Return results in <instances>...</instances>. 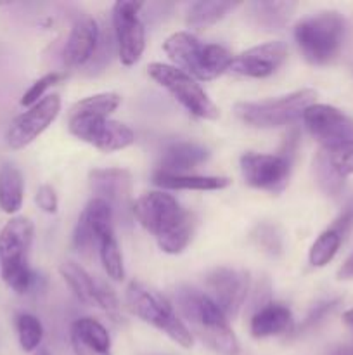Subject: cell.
<instances>
[{"instance_id":"6da1fadb","label":"cell","mask_w":353,"mask_h":355,"mask_svg":"<svg viewBox=\"0 0 353 355\" xmlns=\"http://www.w3.org/2000/svg\"><path fill=\"white\" fill-rule=\"evenodd\" d=\"M132 214L168 255L182 253L189 246L196 229L194 215L165 191L142 194L132 205Z\"/></svg>"},{"instance_id":"7a4b0ae2","label":"cell","mask_w":353,"mask_h":355,"mask_svg":"<svg viewBox=\"0 0 353 355\" xmlns=\"http://www.w3.org/2000/svg\"><path fill=\"white\" fill-rule=\"evenodd\" d=\"M176 307L189 322V331L197 335L211 350L220 355H237L241 350L227 315L204 291L194 288H179L175 295Z\"/></svg>"},{"instance_id":"3957f363","label":"cell","mask_w":353,"mask_h":355,"mask_svg":"<svg viewBox=\"0 0 353 355\" xmlns=\"http://www.w3.org/2000/svg\"><path fill=\"white\" fill-rule=\"evenodd\" d=\"M163 49L175 68L185 71L194 80L203 82H210L224 75L232 62V55L227 49L218 44H204L189 31H176L170 35L163 44Z\"/></svg>"},{"instance_id":"277c9868","label":"cell","mask_w":353,"mask_h":355,"mask_svg":"<svg viewBox=\"0 0 353 355\" xmlns=\"http://www.w3.org/2000/svg\"><path fill=\"white\" fill-rule=\"evenodd\" d=\"M346 21L336 10H322L303 17L294 26V40L310 64L322 66L339 54L345 42Z\"/></svg>"},{"instance_id":"5b68a950","label":"cell","mask_w":353,"mask_h":355,"mask_svg":"<svg viewBox=\"0 0 353 355\" xmlns=\"http://www.w3.org/2000/svg\"><path fill=\"white\" fill-rule=\"evenodd\" d=\"M33 232V222L26 217L10 218L0 232L2 279L10 290L19 295L28 293L35 284V274L28 263Z\"/></svg>"},{"instance_id":"8992f818","label":"cell","mask_w":353,"mask_h":355,"mask_svg":"<svg viewBox=\"0 0 353 355\" xmlns=\"http://www.w3.org/2000/svg\"><path fill=\"white\" fill-rule=\"evenodd\" d=\"M125 298H127V307L132 314L165 333L182 349H190L194 345V336L185 322L176 314L173 305L154 288L141 281H132L127 286Z\"/></svg>"},{"instance_id":"52a82bcc","label":"cell","mask_w":353,"mask_h":355,"mask_svg":"<svg viewBox=\"0 0 353 355\" xmlns=\"http://www.w3.org/2000/svg\"><path fill=\"white\" fill-rule=\"evenodd\" d=\"M317 92L314 89H301L280 96L277 99L237 103L235 114L246 125L255 128H277L303 116L305 110L315 104Z\"/></svg>"},{"instance_id":"ba28073f","label":"cell","mask_w":353,"mask_h":355,"mask_svg":"<svg viewBox=\"0 0 353 355\" xmlns=\"http://www.w3.org/2000/svg\"><path fill=\"white\" fill-rule=\"evenodd\" d=\"M147 71L149 76L163 89L168 90L173 99L179 101L190 114L201 120H217L220 116L217 104L208 97L197 80L187 75L185 71L165 62H151Z\"/></svg>"},{"instance_id":"9c48e42d","label":"cell","mask_w":353,"mask_h":355,"mask_svg":"<svg viewBox=\"0 0 353 355\" xmlns=\"http://www.w3.org/2000/svg\"><path fill=\"white\" fill-rule=\"evenodd\" d=\"M68 128L76 139L102 153L121 151L135 142L134 130L128 125L111 118L69 114Z\"/></svg>"},{"instance_id":"30bf717a","label":"cell","mask_w":353,"mask_h":355,"mask_svg":"<svg viewBox=\"0 0 353 355\" xmlns=\"http://www.w3.org/2000/svg\"><path fill=\"white\" fill-rule=\"evenodd\" d=\"M141 2L120 0L113 6V30L121 64L134 66L145 49V31L138 10Z\"/></svg>"},{"instance_id":"8fae6325","label":"cell","mask_w":353,"mask_h":355,"mask_svg":"<svg viewBox=\"0 0 353 355\" xmlns=\"http://www.w3.org/2000/svg\"><path fill=\"white\" fill-rule=\"evenodd\" d=\"M301 118L307 130L322 149H331L353 141V118L338 107L315 103L305 110Z\"/></svg>"},{"instance_id":"7c38bea8","label":"cell","mask_w":353,"mask_h":355,"mask_svg":"<svg viewBox=\"0 0 353 355\" xmlns=\"http://www.w3.org/2000/svg\"><path fill=\"white\" fill-rule=\"evenodd\" d=\"M61 111V97L57 94L45 96L28 111L14 118L7 128V144L10 149H23L30 146L35 139L40 137L48 127L55 121Z\"/></svg>"},{"instance_id":"4fadbf2b","label":"cell","mask_w":353,"mask_h":355,"mask_svg":"<svg viewBox=\"0 0 353 355\" xmlns=\"http://www.w3.org/2000/svg\"><path fill=\"white\" fill-rule=\"evenodd\" d=\"M204 293L220 307L227 319H234L249 293V274L232 267H217L204 277Z\"/></svg>"},{"instance_id":"5bb4252c","label":"cell","mask_w":353,"mask_h":355,"mask_svg":"<svg viewBox=\"0 0 353 355\" xmlns=\"http://www.w3.org/2000/svg\"><path fill=\"white\" fill-rule=\"evenodd\" d=\"M241 173L255 189L280 193L289 182L291 162L284 155L248 153L241 158Z\"/></svg>"},{"instance_id":"9a60e30c","label":"cell","mask_w":353,"mask_h":355,"mask_svg":"<svg viewBox=\"0 0 353 355\" xmlns=\"http://www.w3.org/2000/svg\"><path fill=\"white\" fill-rule=\"evenodd\" d=\"M287 58V45L282 40L255 45L232 58L228 71L248 78H266L273 75Z\"/></svg>"},{"instance_id":"2e32d148","label":"cell","mask_w":353,"mask_h":355,"mask_svg":"<svg viewBox=\"0 0 353 355\" xmlns=\"http://www.w3.org/2000/svg\"><path fill=\"white\" fill-rule=\"evenodd\" d=\"M59 272H61L62 279L71 288L73 293L76 295L80 302L92 305V307L102 309L107 314H116L118 309H120L116 295L106 284L90 276L82 266L68 260V262L61 263Z\"/></svg>"},{"instance_id":"e0dca14e","label":"cell","mask_w":353,"mask_h":355,"mask_svg":"<svg viewBox=\"0 0 353 355\" xmlns=\"http://www.w3.org/2000/svg\"><path fill=\"white\" fill-rule=\"evenodd\" d=\"M100 28L97 21L90 16H82L75 21L69 37L66 40L64 64L68 68H82L89 64L100 47Z\"/></svg>"},{"instance_id":"ac0fdd59","label":"cell","mask_w":353,"mask_h":355,"mask_svg":"<svg viewBox=\"0 0 353 355\" xmlns=\"http://www.w3.org/2000/svg\"><path fill=\"white\" fill-rule=\"evenodd\" d=\"M90 187L96 198H100L113 211H132V175L130 172L121 168H102L92 170L89 175Z\"/></svg>"},{"instance_id":"d6986e66","label":"cell","mask_w":353,"mask_h":355,"mask_svg":"<svg viewBox=\"0 0 353 355\" xmlns=\"http://www.w3.org/2000/svg\"><path fill=\"white\" fill-rule=\"evenodd\" d=\"M208 158H210V151L204 146L187 141L173 142L163 151L156 172L185 175V173H190V170L208 162Z\"/></svg>"},{"instance_id":"ffe728a7","label":"cell","mask_w":353,"mask_h":355,"mask_svg":"<svg viewBox=\"0 0 353 355\" xmlns=\"http://www.w3.org/2000/svg\"><path fill=\"white\" fill-rule=\"evenodd\" d=\"M71 343L76 355H111L109 333L92 318H80L73 322Z\"/></svg>"},{"instance_id":"44dd1931","label":"cell","mask_w":353,"mask_h":355,"mask_svg":"<svg viewBox=\"0 0 353 355\" xmlns=\"http://www.w3.org/2000/svg\"><path fill=\"white\" fill-rule=\"evenodd\" d=\"M293 312L287 305L266 302L253 314L249 331L255 338H270V336H279L289 331L293 328Z\"/></svg>"},{"instance_id":"7402d4cb","label":"cell","mask_w":353,"mask_h":355,"mask_svg":"<svg viewBox=\"0 0 353 355\" xmlns=\"http://www.w3.org/2000/svg\"><path fill=\"white\" fill-rule=\"evenodd\" d=\"M152 182L161 189L170 191H220L230 186L232 180L228 177L217 175H196V173L172 175V173L154 172Z\"/></svg>"},{"instance_id":"603a6c76","label":"cell","mask_w":353,"mask_h":355,"mask_svg":"<svg viewBox=\"0 0 353 355\" xmlns=\"http://www.w3.org/2000/svg\"><path fill=\"white\" fill-rule=\"evenodd\" d=\"M294 9L296 2H275V0H256L248 6L253 23L269 31L286 26Z\"/></svg>"},{"instance_id":"cb8c5ba5","label":"cell","mask_w":353,"mask_h":355,"mask_svg":"<svg viewBox=\"0 0 353 355\" xmlns=\"http://www.w3.org/2000/svg\"><path fill=\"white\" fill-rule=\"evenodd\" d=\"M24 180L23 173L10 163L0 166V208L6 214H16L23 207Z\"/></svg>"},{"instance_id":"d4e9b609","label":"cell","mask_w":353,"mask_h":355,"mask_svg":"<svg viewBox=\"0 0 353 355\" xmlns=\"http://www.w3.org/2000/svg\"><path fill=\"white\" fill-rule=\"evenodd\" d=\"M239 2H220V0H203L190 3L185 23L192 30H206L227 16L228 10L235 9Z\"/></svg>"},{"instance_id":"484cf974","label":"cell","mask_w":353,"mask_h":355,"mask_svg":"<svg viewBox=\"0 0 353 355\" xmlns=\"http://www.w3.org/2000/svg\"><path fill=\"white\" fill-rule=\"evenodd\" d=\"M345 236L334 227H329L318 236L308 252V262L314 267H325L338 253Z\"/></svg>"},{"instance_id":"4316f807","label":"cell","mask_w":353,"mask_h":355,"mask_svg":"<svg viewBox=\"0 0 353 355\" xmlns=\"http://www.w3.org/2000/svg\"><path fill=\"white\" fill-rule=\"evenodd\" d=\"M121 104V97L114 92H102L96 96L85 97L78 101L75 106L69 110V114H90V116H104L109 118L111 113L118 110Z\"/></svg>"},{"instance_id":"83f0119b","label":"cell","mask_w":353,"mask_h":355,"mask_svg":"<svg viewBox=\"0 0 353 355\" xmlns=\"http://www.w3.org/2000/svg\"><path fill=\"white\" fill-rule=\"evenodd\" d=\"M97 252H99L100 262H102V267L104 270H106L107 276L113 281H123L125 266L116 234H109L106 236V238L100 239L99 245H97Z\"/></svg>"},{"instance_id":"f1b7e54d","label":"cell","mask_w":353,"mask_h":355,"mask_svg":"<svg viewBox=\"0 0 353 355\" xmlns=\"http://www.w3.org/2000/svg\"><path fill=\"white\" fill-rule=\"evenodd\" d=\"M17 338L24 352H35L44 340V326L33 314H19L16 319Z\"/></svg>"},{"instance_id":"f546056e","label":"cell","mask_w":353,"mask_h":355,"mask_svg":"<svg viewBox=\"0 0 353 355\" xmlns=\"http://www.w3.org/2000/svg\"><path fill=\"white\" fill-rule=\"evenodd\" d=\"M322 151H324L331 168L334 170L341 179L353 175V141L334 146V148L331 149H322Z\"/></svg>"},{"instance_id":"4dcf8cb0","label":"cell","mask_w":353,"mask_h":355,"mask_svg":"<svg viewBox=\"0 0 353 355\" xmlns=\"http://www.w3.org/2000/svg\"><path fill=\"white\" fill-rule=\"evenodd\" d=\"M315 168H317V177H318V184H320L322 189L325 191L327 194H336L343 186V180L334 170L331 168L329 165L327 158H325L324 151L318 153L317 162H315Z\"/></svg>"},{"instance_id":"1f68e13d","label":"cell","mask_w":353,"mask_h":355,"mask_svg":"<svg viewBox=\"0 0 353 355\" xmlns=\"http://www.w3.org/2000/svg\"><path fill=\"white\" fill-rule=\"evenodd\" d=\"M62 80L61 73H47L45 76L38 78L30 89L24 92V96L21 97V104L26 107H31L33 104H37L38 101H42L45 97V92H47L51 87H54L55 83H59Z\"/></svg>"},{"instance_id":"d6a6232c","label":"cell","mask_w":353,"mask_h":355,"mask_svg":"<svg viewBox=\"0 0 353 355\" xmlns=\"http://www.w3.org/2000/svg\"><path fill=\"white\" fill-rule=\"evenodd\" d=\"M35 201H37L38 208L44 210L45 214H55V211H57V207H59L57 194H55V191L52 189L51 186H47V184L38 187Z\"/></svg>"},{"instance_id":"836d02e7","label":"cell","mask_w":353,"mask_h":355,"mask_svg":"<svg viewBox=\"0 0 353 355\" xmlns=\"http://www.w3.org/2000/svg\"><path fill=\"white\" fill-rule=\"evenodd\" d=\"M338 279L339 281H352L353 279V255L345 260L338 270Z\"/></svg>"},{"instance_id":"e575fe53","label":"cell","mask_w":353,"mask_h":355,"mask_svg":"<svg viewBox=\"0 0 353 355\" xmlns=\"http://www.w3.org/2000/svg\"><path fill=\"white\" fill-rule=\"evenodd\" d=\"M343 321H345V324L348 326V328L353 329V309H350V311H346L345 314H343Z\"/></svg>"},{"instance_id":"d590c367","label":"cell","mask_w":353,"mask_h":355,"mask_svg":"<svg viewBox=\"0 0 353 355\" xmlns=\"http://www.w3.org/2000/svg\"><path fill=\"white\" fill-rule=\"evenodd\" d=\"M35 355H51V354H48V350H45V349H38Z\"/></svg>"}]
</instances>
